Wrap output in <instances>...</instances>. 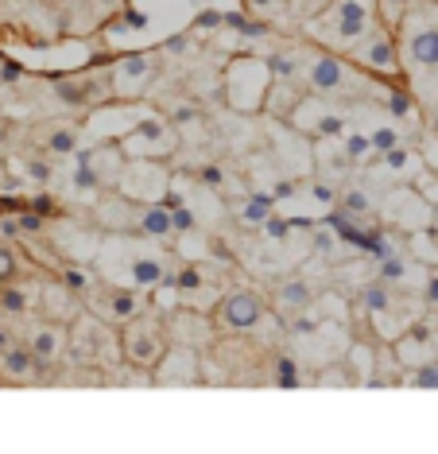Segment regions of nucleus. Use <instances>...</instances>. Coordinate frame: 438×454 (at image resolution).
<instances>
[{
	"mask_svg": "<svg viewBox=\"0 0 438 454\" xmlns=\"http://www.w3.org/2000/svg\"><path fill=\"white\" fill-rule=\"evenodd\" d=\"M380 214H384V222L395 225V230H403V233L434 225V202H426L419 194V187H392L380 199Z\"/></svg>",
	"mask_w": 438,
	"mask_h": 454,
	"instance_id": "obj_10",
	"label": "nucleus"
},
{
	"mask_svg": "<svg viewBox=\"0 0 438 454\" xmlns=\"http://www.w3.org/2000/svg\"><path fill=\"white\" fill-rule=\"evenodd\" d=\"M388 113H392V121L411 117L415 113V90H403V86L388 90Z\"/></svg>",
	"mask_w": 438,
	"mask_h": 454,
	"instance_id": "obj_31",
	"label": "nucleus"
},
{
	"mask_svg": "<svg viewBox=\"0 0 438 454\" xmlns=\"http://www.w3.org/2000/svg\"><path fill=\"white\" fill-rule=\"evenodd\" d=\"M411 4H419V0H377V12L388 20V27L395 32V27H400V20H403V12H408Z\"/></svg>",
	"mask_w": 438,
	"mask_h": 454,
	"instance_id": "obj_35",
	"label": "nucleus"
},
{
	"mask_svg": "<svg viewBox=\"0 0 438 454\" xmlns=\"http://www.w3.org/2000/svg\"><path fill=\"white\" fill-rule=\"evenodd\" d=\"M341 148H346V156L353 163H369V160H377V152H372V140H369V132H346L341 137Z\"/></svg>",
	"mask_w": 438,
	"mask_h": 454,
	"instance_id": "obj_27",
	"label": "nucleus"
},
{
	"mask_svg": "<svg viewBox=\"0 0 438 454\" xmlns=\"http://www.w3.org/2000/svg\"><path fill=\"white\" fill-rule=\"evenodd\" d=\"M408 237H411L408 253L415 256V261L438 264V230H434V225H426V230H415V233H408Z\"/></svg>",
	"mask_w": 438,
	"mask_h": 454,
	"instance_id": "obj_24",
	"label": "nucleus"
},
{
	"mask_svg": "<svg viewBox=\"0 0 438 454\" xmlns=\"http://www.w3.org/2000/svg\"><path fill=\"white\" fill-rule=\"evenodd\" d=\"M43 311L47 318H55V323H74V318L82 315L74 307V292H70L66 284H43Z\"/></svg>",
	"mask_w": 438,
	"mask_h": 454,
	"instance_id": "obj_18",
	"label": "nucleus"
},
{
	"mask_svg": "<svg viewBox=\"0 0 438 454\" xmlns=\"http://www.w3.org/2000/svg\"><path fill=\"white\" fill-rule=\"evenodd\" d=\"M137 222H140V233L144 237H155V241H167V237L175 233L171 206H163V202H144L140 214H137Z\"/></svg>",
	"mask_w": 438,
	"mask_h": 454,
	"instance_id": "obj_17",
	"label": "nucleus"
},
{
	"mask_svg": "<svg viewBox=\"0 0 438 454\" xmlns=\"http://www.w3.org/2000/svg\"><path fill=\"white\" fill-rule=\"evenodd\" d=\"M20 230H24V233H39V230H43V218H39V214H20Z\"/></svg>",
	"mask_w": 438,
	"mask_h": 454,
	"instance_id": "obj_45",
	"label": "nucleus"
},
{
	"mask_svg": "<svg viewBox=\"0 0 438 454\" xmlns=\"http://www.w3.org/2000/svg\"><path fill=\"white\" fill-rule=\"evenodd\" d=\"M101 94H106V86L98 90V82L86 78V82H74V78H62L55 82V98L62 101V106H90V101H98Z\"/></svg>",
	"mask_w": 438,
	"mask_h": 454,
	"instance_id": "obj_20",
	"label": "nucleus"
},
{
	"mask_svg": "<svg viewBox=\"0 0 438 454\" xmlns=\"http://www.w3.org/2000/svg\"><path fill=\"white\" fill-rule=\"evenodd\" d=\"M27 175H31L35 183H47V179H51V168H47L43 160H27Z\"/></svg>",
	"mask_w": 438,
	"mask_h": 454,
	"instance_id": "obj_44",
	"label": "nucleus"
},
{
	"mask_svg": "<svg viewBox=\"0 0 438 454\" xmlns=\"http://www.w3.org/2000/svg\"><path fill=\"white\" fill-rule=\"evenodd\" d=\"M419 295H423L431 307H438V264H426V276H423Z\"/></svg>",
	"mask_w": 438,
	"mask_h": 454,
	"instance_id": "obj_39",
	"label": "nucleus"
},
{
	"mask_svg": "<svg viewBox=\"0 0 438 454\" xmlns=\"http://www.w3.org/2000/svg\"><path fill=\"white\" fill-rule=\"evenodd\" d=\"M43 152H47V156H74V152H78V129H55V132H47Z\"/></svg>",
	"mask_w": 438,
	"mask_h": 454,
	"instance_id": "obj_26",
	"label": "nucleus"
},
{
	"mask_svg": "<svg viewBox=\"0 0 438 454\" xmlns=\"http://www.w3.org/2000/svg\"><path fill=\"white\" fill-rule=\"evenodd\" d=\"M31 303H35V292H31V287H0V311L24 315Z\"/></svg>",
	"mask_w": 438,
	"mask_h": 454,
	"instance_id": "obj_30",
	"label": "nucleus"
},
{
	"mask_svg": "<svg viewBox=\"0 0 438 454\" xmlns=\"http://www.w3.org/2000/svg\"><path fill=\"white\" fill-rule=\"evenodd\" d=\"M264 233L272 237V241H284V237H287V222L284 218H268L264 222Z\"/></svg>",
	"mask_w": 438,
	"mask_h": 454,
	"instance_id": "obj_43",
	"label": "nucleus"
},
{
	"mask_svg": "<svg viewBox=\"0 0 438 454\" xmlns=\"http://www.w3.org/2000/svg\"><path fill=\"white\" fill-rule=\"evenodd\" d=\"M346 59L357 70H364V74H384V78H395L400 74V43H395V35L388 32V27H372L369 35L361 39V43H353L346 51Z\"/></svg>",
	"mask_w": 438,
	"mask_h": 454,
	"instance_id": "obj_9",
	"label": "nucleus"
},
{
	"mask_svg": "<svg viewBox=\"0 0 438 454\" xmlns=\"http://www.w3.org/2000/svg\"><path fill=\"white\" fill-rule=\"evenodd\" d=\"M8 346V334H4V330H0V349H4Z\"/></svg>",
	"mask_w": 438,
	"mask_h": 454,
	"instance_id": "obj_50",
	"label": "nucleus"
},
{
	"mask_svg": "<svg viewBox=\"0 0 438 454\" xmlns=\"http://www.w3.org/2000/svg\"><path fill=\"white\" fill-rule=\"evenodd\" d=\"M291 129L302 132V137H315V140H338L349 132V113L338 106V98L326 94H302L299 106L287 113Z\"/></svg>",
	"mask_w": 438,
	"mask_h": 454,
	"instance_id": "obj_5",
	"label": "nucleus"
},
{
	"mask_svg": "<svg viewBox=\"0 0 438 454\" xmlns=\"http://www.w3.org/2000/svg\"><path fill=\"white\" fill-rule=\"evenodd\" d=\"M248 12H272V8H279V0H245Z\"/></svg>",
	"mask_w": 438,
	"mask_h": 454,
	"instance_id": "obj_47",
	"label": "nucleus"
},
{
	"mask_svg": "<svg viewBox=\"0 0 438 454\" xmlns=\"http://www.w3.org/2000/svg\"><path fill=\"white\" fill-rule=\"evenodd\" d=\"M302 86H307L310 94L341 98L353 86V63L330 47L307 51V55H302Z\"/></svg>",
	"mask_w": 438,
	"mask_h": 454,
	"instance_id": "obj_6",
	"label": "nucleus"
},
{
	"mask_svg": "<svg viewBox=\"0 0 438 454\" xmlns=\"http://www.w3.org/2000/svg\"><path fill=\"white\" fill-rule=\"evenodd\" d=\"M70 354L82 369H106L124 361V346L113 323H106L101 315H78L74 326H70Z\"/></svg>",
	"mask_w": 438,
	"mask_h": 454,
	"instance_id": "obj_4",
	"label": "nucleus"
},
{
	"mask_svg": "<svg viewBox=\"0 0 438 454\" xmlns=\"http://www.w3.org/2000/svg\"><path fill=\"white\" fill-rule=\"evenodd\" d=\"M411 388H438V365L426 361V365H415V373L408 377Z\"/></svg>",
	"mask_w": 438,
	"mask_h": 454,
	"instance_id": "obj_36",
	"label": "nucleus"
},
{
	"mask_svg": "<svg viewBox=\"0 0 438 454\" xmlns=\"http://www.w3.org/2000/svg\"><path fill=\"white\" fill-rule=\"evenodd\" d=\"M121 346H124V361L129 365H137V369H155L163 361L167 354V330L160 318H152V315H137L132 323H124L121 326Z\"/></svg>",
	"mask_w": 438,
	"mask_h": 454,
	"instance_id": "obj_8",
	"label": "nucleus"
},
{
	"mask_svg": "<svg viewBox=\"0 0 438 454\" xmlns=\"http://www.w3.org/2000/svg\"><path fill=\"white\" fill-rule=\"evenodd\" d=\"M380 175H392V179H408V183H415L419 179V171H423V160L415 156V152H408L403 144H395L392 152H380Z\"/></svg>",
	"mask_w": 438,
	"mask_h": 454,
	"instance_id": "obj_16",
	"label": "nucleus"
},
{
	"mask_svg": "<svg viewBox=\"0 0 438 454\" xmlns=\"http://www.w3.org/2000/svg\"><path fill=\"white\" fill-rule=\"evenodd\" d=\"M171 218H175V233H191L198 225V218L186 210V206H171Z\"/></svg>",
	"mask_w": 438,
	"mask_h": 454,
	"instance_id": "obj_41",
	"label": "nucleus"
},
{
	"mask_svg": "<svg viewBox=\"0 0 438 454\" xmlns=\"http://www.w3.org/2000/svg\"><path fill=\"white\" fill-rule=\"evenodd\" d=\"M272 86H276V74H272V63H268L264 55H237L222 74V90H225L229 109L248 113V117L268 109Z\"/></svg>",
	"mask_w": 438,
	"mask_h": 454,
	"instance_id": "obj_3",
	"label": "nucleus"
},
{
	"mask_svg": "<svg viewBox=\"0 0 438 454\" xmlns=\"http://www.w3.org/2000/svg\"><path fill=\"white\" fill-rule=\"evenodd\" d=\"M338 210L346 214V218H369L372 214V194L364 187H346L338 194Z\"/></svg>",
	"mask_w": 438,
	"mask_h": 454,
	"instance_id": "obj_23",
	"label": "nucleus"
},
{
	"mask_svg": "<svg viewBox=\"0 0 438 454\" xmlns=\"http://www.w3.org/2000/svg\"><path fill=\"white\" fill-rule=\"evenodd\" d=\"M415 187H419V194L426 202H434L438 206V171H419V179H415Z\"/></svg>",
	"mask_w": 438,
	"mask_h": 454,
	"instance_id": "obj_38",
	"label": "nucleus"
},
{
	"mask_svg": "<svg viewBox=\"0 0 438 454\" xmlns=\"http://www.w3.org/2000/svg\"><path fill=\"white\" fill-rule=\"evenodd\" d=\"M369 140H372V152H392L395 144H403V137H400V129L395 125H377V129H369Z\"/></svg>",
	"mask_w": 438,
	"mask_h": 454,
	"instance_id": "obj_33",
	"label": "nucleus"
},
{
	"mask_svg": "<svg viewBox=\"0 0 438 454\" xmlns=\"http://www.w3.org/2000/svg\"><path fill=\"white\" fill-rule=\"evenodd\" d=\"M377 0H330L318 16L307 20V32L330 51H349L377 27Z\"/></svg>",
	"mask_w": 438,
	"mask_h": 454,
	"instance_id": "obj_2",
	"label": "nucleus"
},
{
	"mask_svg": "<svg viewBox=\"0 0 438 454\" xmlns=\"http://www.w3.org/2000/svg\"><path fill=\"white\" fill-rule=\"evenodd\" d=\"M361 303H364V311H369V315H388L392 311V284L372 280L369 287H364Z\"/></svg>",
	"mask_w": 438,
	"mask_h": 454,
	"instance_id": "obj_25",
	"label": "nucleus"
},
{
	"mask_svg": "<svg viewBox=\"0 0 438 454\" xmlns=\"http://www.w3.org/2000/svg\"><path fill=\"white\" fill-rule=\"evenodd\" d=\"M160 385H194L198 380V354L191 346H167L163 361L152 369Z\"/></svg>",
	"mask_w": 438,
	"mask_h": 454,
	"instance_id": "obj_14",
	"label": "nucleus"
},
{
	"mask_svg": "<svg viewBox=\"0 0 438 454\" xmlns=\"http://www.w3.org/2000/svg\"><path fill=\"white\" fill-rule=\"evenodd\" d=\"M268 206H272V199L268 194H253L245 206H241V222L245 225H264L272 214H268Z\"/></svg>",
	"mask_w": 438,
	"mask_h": 454,
	"instance_id": "obj_32",
	"label": "nucleus"
},
{
	"mask_svg": "<svg viewBox=\"0 0 438 454\" xmlns=\"http://www.w3.org/2000/svg\"><path fill=\"white\" fill-rule=\"evenodd\" d=\"M175 148H179V132H175V121L167 117H140L137 129L129 137H121V152L124 160H171Z\"/></svg>",
	"mask_w": 438,
	"mask_h": 454,
	"instance_id": "obj_7",
	"label": "nucleus"
},
{
	"mask_svg": "<svg viewBox=\"0 0 438 454\" xmlns=\"http://www.w3.org/2000/svg\"><path fill=\"white\" fill-rule=\"evenodd\" d=\"M400 63L415 86H438V0L434 4H411L400 27Z\"/></svg>",
	"mask_w": 438,
	"mask_h": 454,
	"instance_id": "obj_1",
	"label": "nucleus"
},
{
	"mask_svg": "<svg viewBox=\"0 0 438 454\" xmlns=\"http://www.w3.org/2000/svg\"><path fill=\"white\" fill-rule=\"evenodd\" d=\"M16 276V256L8 245H0V280H12Z\"/></svg>",
	"mask_w": 438,
	"mask_h": 454,
	"instance_id": "obj_42",
	"label": "nucleus"
},
{
	"mask_svg": "<svg viewBox=\"0 0 438 454\" xmlns=\"http://www.w3.org/2000/svg\"><path fill=\"white\" fill-rule=\"evenodd\" d=\"M90 303H93V315H101L106 323L113 326H124L140 315V299L137 292L121 284H106V287H90Z\"/></svg>",
	"mask_w": 438,
	"mask_h": 454,
	"instance_id": "obj_12",
	"label": "nucleus"
},
{
	"mask_svg": "<svg viewBox=\"0 0 438 454\" xmlns=\"http://www.w3.org/2000/svg\"><path fill=\"white\" fill-rule=\"evenodd\" d=\"M302 311H310V287L302 284V280L279 284V292H276V315L279 318H295Z\"/></svg>",
	"mask_w": 438,
	"mask_h": 454,
	"instance_id": "obj_19",
	"label": "nucleus"
},
{
	"mask_svg": "<svg viewBox=\"0 0 438 454\" xmlns=\"http://www.w3.org/2000/svg\"><path fill=\"white\" fill-rule=\"evenodd\" d=\"M171 284L179 287L183 295H194V292H202V287H206V276L198 272V268H179V272L171 276Z\"/></svg>",
	"mask_w": 438,
	"mask_h": 454,
	"instance_id": "obj_34",
	"label": "nucleus"
},
{
	"mask_svg": "<svg viewBox=\"0 0 438 454\" xmlns=\"http://www.w3.org/2000/svg\"><path fill=\"white\" fill-rule=\"evenodd\" d=\"M39 365V357L27 349V342L24 346H4L0 349V369H4L8 377H16V380H24V377H31V369Z\"/></svg>",
	"mask_w": 438,
	"mask_h": 454,
	"instance_id": "obj_22",
	"label": "nucleus"
},
{
	"mask_svg": "<svg viewBox=\"0 0 438 454\" xmlns=\"http://www.w3.org/2000/svg\"><path fill=\"white\" fill-rule=\"evenodd\" d=\"M202 183L206 187H217V183H225V171L222 168H202Z\"/></svg>",
	"mask_w": 438,
	"mask_h": 454,
	"instance_id": "obj_46",
	"label": "nucleus"
},
{
	"mask_svg": "<svg viewBox=\"0 0 438 454\" xmlns=\"http://www.w3.org/2000/svg\"><path fill=\"white\" fill-rule=\"evenodd\" d=\"M338 225L333 222H326V225H315V230H310V253L315 256H333L338 253Z\"/></svg>",
	"mask_w": 438,
	"mask_h": 454,
	"instance_id": "obj_29",
	"label": "nucleus"
},
{
	"mask_svg": "<svg viewBox=\"0 0 438 454\" xmlns=\"http://www.w3.org/2000/svg\"><path fill=\"white\" fill-rule=\"evenodd\" d=\"M194 117H198V109H194V106H179L171 121H194Z\"/></svg>",
	"mask_w": 438,
	"mask_h": 454,
	"instance_id": "obj_49",
	"label": "nucleus"
},
{
	"mask_svg": "<svg viewBox=\"0 0 438 454\" xmlns=\"http://www.w3.org/2000/svg\"><path fill=\"white\" fill-rule=\"evenodd\" d=\"M434 230H438V206H434Z\"/></svg>",
	"mask_w": 438,
	"mask_h": 454,
	"instance_id": "obj_51",
	"label": "nucleus"
},
{
	"mask_svg": "<svg viewBox=\"0 0 438 454\" xmlns=\"http://www.w3.org/2000/svg\"><path fill=\"white\" fill-rule=\"evenodd\" d=\"M268 63H272L276 82H295V78H302V55H295V51H279V55L268 59Z\"/></svg>",
	"mask_w": 438,
	"mask_h": 454,
	"instance_id": "obj_28",
	"label": "nucleus"
},
{
	"mask_svg": "<svg viewBox=\"0 0 438 454\" xmlns=\"http://www.w3.org/2000/svg\"><path fill=\"white\" fill-rule=\"evenodd\" d=\"M155 70H160V63H155L152 51H132V55L117 59V63L109 67V74H113V94H121V98L144 94V86L152 82Z\"/></svg>",
	"mask_w": 438,
	"mask_h": 454,
	"instance_id": "obj_11",
	"label": "nucleus"
},
{
	"mask_svg": "<svg viewBox=\"0 0 438 454\" xmlns=\"http://www.w3.org/2000/svg\"><path fill=\"white\" fill-rule=\"evenodd\" d=\"M276 377H279V385H284V388H295L299 385V361L291 354H284L276 361Z\"/></svg>",
	"mask_w": 438,
	"mask_h": 454,
	"instance_id": "obj_37",
	"label": "nucleus"
},
{
	"mask_svg": "<svg viewBox=\"0 0 438 454\" xmlns=\"http://www.w3.org/2000/svg\"><path fill=\"white\" fill-rule=\"evenodd\" d=\"M124 276H132V284H140V287H160L167 280V264L160 256H132L124 264Z\"/></svg>",
	"mask_w": 438,
	"mask_h": 454,
	"instance_id": "obj_21",
	"label": "nucleus"
},
{
	"mask_svg": "<svg viewBox=\"0 0 438 454\" xmlns=\"http://www.w3.org/2000/svg\"><path fill=\"white\" fill-rule=\"evenodd\" d=\"M62 284H66L70 287V292H90V276L86 272H82V268H66V272H62Z\"/></svg>",
	"mask_w": 438,
	"mask_h": 454,
	"instance_id": "obj_40",
	"label": "nucleus"
},
{
	"mask_svg": "<svg viewBox=\"0 0 438 454\" xmlns=\"http://www.w3.org/2000/svg\"><path fill=\"white\" fill-rule=\"evenodd\" d=\"M264 299H260L256 292H233V295H225V303H222V318L233 330H253L260 326V318H264Z\"/></svg>",
	"mask_w": 438,
	"mask_h": 454,
	"instance_id": "obj_15",
	"label": "nucleus"
},
{
	"mask_svg": "<svg viewBox=\"0 0 438 454\" xmlns=\"http://www.w3.org/2000/svg\"><path fill=\"white\" fill-rule=\"evenodd\" d=\"M326 4H330V0H299V8H302V12H307V16H318Z\"/></svg>",
	"mask_w": 438,
	"mask_h": 454,
	"instance_id": "obj_48",
	"label": "nucleus"
},
{
	"mask_svg": "<svg viewBox=\"0 0 438 454\" xmlns=\"http://www.w3.org/2000/svg\"><path fill=\"white\" fill-rule=\"evenodd\" d=\"M27 349L39 357V365L55 361L62 349H70V323H55V318H47V323H35V326L27 330Z\"/></svg>",
	"mask_w": 438,
	"mask_h": 454,
	"instance_id": "obj_13",
	"label": "nucleus"
}]
</instances>
